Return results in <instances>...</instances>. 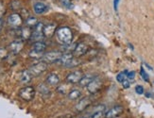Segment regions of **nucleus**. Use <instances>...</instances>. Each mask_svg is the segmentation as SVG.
Instances as JSON below:
<instances>
[{
  "mask_svg": "<svg viewBox=\"0 0 154 118\" xmlns=\"http://www.w3.org/2000/svg\"><path fill=\"white\" fill-rule=\"evenodd\" d=\"M57 118H73V114L72 113H64L58 116Z\"/></svg>",
  "mask_w": 154,
  "mask_h": 118,
  "instance_id": "34",
  "label": "nucleus"
},
{
  "mask_svg": "<svg viewBox=\"0 0 154 118\" xmlns=\"http://www.w3.org/2000/svg\"><path fill=\"white\" fill-rule=\"evenodd\" d=\"M32 75L29 72V70H24L21 72V74H20V81L22 83H25V84H28L32 80Z\"/></svg>",
  "mask_w": 154,
  "mask_h": 118,
  "instance_id": "15",
  "label": "nucleus"
},
{
  "mask_svg": "<svg viewBox=\"0 0 154 118\" xmlns=\"http://www.w3.org/2000/svg\"><path fill=\"white\" fill-rule=\"evenodd\" d=\"M80 96H82V92H80L79 90H77V89L72 90L70 93L68 94V98H69L70 100L79 99Z\"/></svg>",
  "mask_w": 154,
  "mask_h": 118,
  "instance_id": "21",
  "label": "nucleus"
},
{
  "mask_svg": "<svg viewBox=\"0 0 154 118\" xmlns=\"http://www.w3.org/2000/svg\"><path fill=\"white\" fill-rule=\"evenodd\" d=\"M92 103V100L89 96H85V97H82V99H80L78 104L76 105V110L79 113H82V111L85 110L87 108H88Z\"/></svg>",
  "mask_w": 154,
  "mask_h": 118,
  "instance_id": "11",
  "label": "nucleus"
},
{
  "mask_svg": "<svg viewBox=\"0 0 154 118\" xmlns=\"http://www.w3.org/2000/svg\"><path fill=\"white\" fill-rule=\"evenodd\" d=\"M2 28V21H1V18H0V29Z\"/></svg>",
  "mask_w": 154,
  "mask_h": 118,
  "instance_id": "35",
  "label": "nucleus"
},
{
  "mask_svg": "<svg viewBox=\"0 0 154 118\" xmlns=\"http://www.w3.org/2000/svg\"><path fill=\"white\" fill-rule=\"evenodd\" d=\"M96 77V76H94V75H84L83 76V77L80 80V81L79 82V85L82 87H87L88 86V84L94 80V78Z\"/></svg>",
  "mask_w": 154,
  "mask_h": 118,
  "instance_id": "18",
  "label": "nucleus"
},
{
  "mask_svg": "<svg viewBox=\"0 0 154 118\" xmlns=\"http://www.w3.org/2000/svg\"><path fill=\"white\" fill-rule=\"evenodd\" d=\"M88 50H89V48L87 47V44H85L84 43H79L76 45L74 51H73V55H74V57H76V58L82 57L88 52Z\"/></svg>",
  "mask_w": 154,
  "mask_h": 118,
  "instance_id": "10",
  "label": "nucleus"
},
{
  "mask_svg": "<svg viewBox=\"0 0 154 118\" xmlns=\"http://www.w3.org/2000/svg\"><path fill=\"white\" fill-rule=\"evenodd\" d=\"M56 37L60 44H62L63 45H68L72 42L73 32L68 27H62L57 29Z\"/></svg>",
  "mask_w": 154,
  "mask_h": 118,
  "instance_id": "1",
  "label": "nucleus"
},
{
  "mask_svg": "<svg viewBox=\"0 0 154 118\" xmlns=\"http://www.w3.org/2000/svg\"><path fill=\"white\" fill-rule=\"evenodd\" d=\"M61 2L63 7L67 8V9H73V7H74V5H73L71 2V0H61Z\"/></svg>",
  "mask_w": 154,
  "mask_h": 118,
  "instance_id": "28",
  "label": "nucleus"
},
{
  "mask_svg": "<svg viewBox=\"0 0 154 118\" xmlns=\"http://www.w3.org/2000/svg\"><path fill=\"white\" fill-rule=\"evenodd\" d=\"M46 69H48V63L42 61V62H38L37 63L33 64L29 68V72L33 77H37L43 74L45 71H46Z\"/></svg>",
  "mask_w": 154,
  "mask_h": 118,
  "instance_id": "5",
  "label": "nucleus"
},
{
  "mask_svg": "<svg viewBox=\"0 0 154 118\" xmlns=\"http://www.w3.org/2000/svg\"><path fill=\"white\" fill-rule=\"evenodd\" d=\"M102 85H103L102 80H100L98 77H96L88 84V86H87L86 88H87V91H88L91 95H95V94L98 93V92L100 91V89H101V87H102Z\"/></svg>",
  "mask_w": 154,
  "mask_h": 118,
  "instance_id": "6",
  "label": "nucleus"
},
{
  "mask_svg": "<svg viewBox=\"0 0 154 118\" xmlns=\"http://www.w3.org/2000/svg\"><path fill=\"white\" fill-rule=\"evenodd\" d=\"M71 91L72 90H70V88L67 84H61L57 87V92H59V93L62 94V95H66L67 93L69 94Z\"/></svg>",
  "mask_w": 154,
  "mask_h": 118,
  "instance_id": "22",
  "label": "nucleus"
},
{
  "mask_svg": "<svg viewBox=\"0 0 154 118\" xmlns=\"http://www.w3.org/2000/svg\"><path fill=\"white\" fill-rule=\"evenodd\" d=\"M5 12H6V8H5V5L3 2L0 1V17L3 16L5 14Z\"/></svg>",
  "mask_w": 154,
  "mask_h": 118,
  "instance_id": "30",
  "label": "nucleus"
},
{
  "mask_svg": "<svg viewBox=\"0 0 154 118\" xmlns=\"http://www.w3.org/2000/svg\"><path fill=\"white\" fill-rule=\"evenodd\" d=\"M63 53H62L61 51H50L48 52V53H45L43 56V61L46 63H53V62H59L60 59L62 58Z\"/></svg>",
  "mask_w": 154,
  "mask_h": 118,
  "instance_id": "4",
  "label": "nucleus"
},
{
  "mask_svg": "<svg viewBox=\"0 0 154 118\" xmlns=\"http://www.w3.org/2000/svg\"><path fill=\"white\" fill-rule=\"evenodd\" d=\"M122 85L125 89H128L131 86V82L129 81V80H124V81L122 82Z\"/></svg>",
  "mask_w": 154,
  "mask_h": 118,
  "instance_id": "33",
  "label": "nucleus"
},
{
  "mask_svg": "<svg viewBox=\"0 0 154 118\" xmlns=\"http://www.w3.org/2000/svg\"><path fill=\"white\" fill-rule=\"evenodd\" d=\"M29 57L31 59H34V60H38V59H42L43 56H44V53H42V52H38V51H35V50H30L29 52Z\"/></svg>",
  "mask_w": 154,
  "mask_h": 118,
  "instance_id": "24",
  "label": "nucleus"
},
{
  "mask_svg": "<svg viewBox=\"0 0 154 118\" xmlns=\"http://www.w3.org/2000/svg\"><path fill=\"white\" fill-rule=\"evenodd\" d=\"M9 47L13 54H18L24 48V42L23 40H15L10 44Z\"/></svg>",
  "mask_w": 154,
  "mask_h": 118,
  "instance_id": "12",
  "label": "nucleus"
},
{
  "mask_svg": "<svg viewBox=\"0 0 154 118\" xmlns=\"http://www.w3.org/2000/svg\"><path fill=\"white\" fill-rule=\"evenodd\" d=\"M19 96L24 101H31L35 96V89L31 86H26L19 91Z\"/></svg>",
  "mask_w": 154,
  "mask_h": 118,
  "instance_id": "3",
  "label": "nucleus"
},
{
  "mask_svg": "<svg viewBox=\"0 0 154 118\" xmlns=\"http://www.w3.org/2000/svg\"><path fill=\"white\" fill-rule=\"evenodd\" d=\"M59 62L64 67H75L79 64V62H77L76 60V57H74L73 53H69V52L68 53H63Z\"/></svg>",
  "mask_w": 154,
  "mask_h": 118,
  "instance_id": "2",
  "label": "nucleus"
},
{
  "mask_svg": "<svg viewBox=\"0 0 154 118\" xmlns=\"http://www.w3.org/2000/svg\"><path fill=\"white\" fill-rule=\"evenodd\" d=\"M32 49L35 50V51L42 52V53H44V52L45 51V49H46V44L42 42V41L35 42L34 44H33V47H32Z\"/></svg>",
  "mask_w": 154,
  "mask_h": 118,
  "instance_id": "19",
  "label": "nucleus"
},
{
  "mask_svg": "<svg viewBox=\"0 0 154 118\" xmlns=\"http://www.w3.org/2000/svg\"><path fill=\"white\" fill-rule=\"evenodd\" d=\"M140 75H141L142 78L146 81V82H149V75L146 74V72L144 70L143 67H141V69H140Z\"/></svg>",
  "mask_w": 154,
  "mask_h": 118,
  "instance_id": "27",
  "label": "nucleus"
},
{
  "mask_svg": "<svg viewBox=\"0 0 154 118\" xmlns=\"http://www.w3.org/2000/svg\"><path fill=\"white\" fill-rule=\"evenodd\" d=\"M56 25L55 24H48L44 27V36L46 38H51L56 33Z\"/></svg>",
  "mask_w": 154,
  "mask_h": 118,
  "instance_id": "13",
  "label": "nucleus"
},
{
  "mask_svg": "<svg viewBox=\"0 0 154 118\" xmlns=\"http://www.w3.org/2000/svg\"><path fill=\"white\" fill-rule=\"evenodd\" d=\"M45 81H46V84L50 85V86H56V85L60 83V77L55 73H50L48 76V77H46Z\"/></svg>",
  "mask_w": 154,
  "mask_h": 118,
  "instance_id": "14",
  "label": "nucleus"
},
{
  "mask_svg": "<svg viewBox=\"0 0 154 118\" xmlns=\"http://www.w3.org/2000/svg\"><path fill=\"white\" fill-rule=\"evenodd\" d=\"M135 92L138 94V95H143L144 94V88L141 85H137L135 87Z\"/></svg>",
  "mask_w": 154,
  "mask_h": 118,
  "instance_id": "31",
  "label": "nucleus"
},
{
  "mask_svg": "<svg viewBox=\"0 0 154 118\" xmlns=\"http://www.w3.org/2000/svg\"><path fill=\"white\" fill-rule=\"evenodd\" d=\"M31 35H32V30L30 28L26 27L20 29V36H21L22 40H29V39H31Z\"/></svg>",
  "mask_w": 154,
  "mask_h": 118,
  "instance_id": "16",
  "label": "nucleus"
},
{
  "mask_svg": "<svg viewBox=\"0 0 154 118\" xmlns=\"http://www.w3.org/2000/svg\"><path fill=\"white\" fill-rule=\"evenodd\" d=\"M124 111V108L121 105H116L112 107L108 111H106L105 118H116L120 114H122Z\"/></svg>",
  "mask_w": 154,
  "mask_h": 118,
  "instance_id": "9",
  "label": "nucleus"
},
{
  "mask_svg": "<svg viewBox=\"0 0 154 118\" xmlns=\"http://www.w3.org/2000/svg\"><path fill=\"white\" fill-rule=\"evenodd\" d=\"M9 56V52L5 48H0V60H5Z\"/></svg>",
  "mask_w": 154,
  "mask_h": 118,
  "instance_id": "29",
  "label": "nucleus"
},
{
  "mask_svg": "<svg viewBox=\"0 0 154 118\" xmlns=\"http://www.w3.org/2000/svg\"><path fill=\"white\" fill-rule=\"evenodd\" d=\"M105 114H106L105 110L94 111V113L91 115V118H104L105 117Z\"/></svg>",
  "mask_w": 154,
  "mask_h": 118,
  "instance_id": "25",
  "label": "nucleus"
},
{
  "mask_svg": "<svg viewBox=\"0 0 154 118\" xmlns=\"http://www.w3.org/2000/svg\"><path fill=\"white\" fill-rule=\"evenodd\" d=\"M34 11L36 12L37 14H44V12H45L46 11L48 10V6H46L45 4L42 3V2H37L34 4Z\"/></svg>",
  "mask_w": 154,
  "mask_h": 118,
  "instance_id": "17",
  "label": "nucleus"
},
{
  "mask_svg": "<svg viewBox=\"0 0 154 118\" xmlns=\"http://www.w3.org/2000/svg\"><path fill=\"white\" fill-rule=\"evenodd\" d=\"M127 74H128V71H123V72H120V73L116 76V80H117V81L118 82H120V83H122L123 81H124V80H126V76H127Z\"/></svg>",
  "mask_w": 154,
  "mask_h": 118,
  "instance_id": "26",
  "label": "nucleus"
},
{
  "mask_svg": "<svg viewBox=\"0 0 154 118\" xmlns=\"http://www.w3.org/2000/svg\"><path fill=\"white\" fill-rule=\"evenodd\" d=\"M23 23L22 16L18 14H12L8 17V24L11 28L18 29Z\"/></svg>",
  "mask_w": 154,
  "mask_h": 118,
  "instance_id": "8",
  "label": "nucleus"
},
{
  "mask_svg": "<svg viewBox=\"0 0 154 118\" xmlns=\"http://www.w3.org/2000/svg\"><path fill=\"white\" fill-rule=\"evenodd\" d=\"M83 76H84V74L82 73V71H80V70L73 71L66 76V82H68L69 84L79 83L80 81V80L83 77Z\"/></svg>",
  "mask_w": 154,
  "mask_h": 118,
  "instance_id": "7",
  "label": "nucleus"
},
{
  "mask_svg": "<svg viewBox=\"0 0 154 118\" xmlns=\"http://www.w3.org/2000/svg\"><path fill=\"white\" fill-rule=\"evenodd\" d=\"M38 91H39V93L41 94L42 95H44V96H48L51 94L49 88L46 86L45 84H44V83L38 85Z\"/></svg>",
  "mask_w": 154,
  "mask_h": 118,
  "instance_id": "20",
  "label": "nucleus"
},
{
  "mask_svg": "<svg viewBox=\"0 0 154 118\" xmlns=\"http://www.w3.org/2000/svg\"><path fill=\"white\" fill-rule=\"evenodd\" d=\"M38 20H37V18L35 17H29L28 19L26 20V27H29V28H35L37 24H38Z\"/></svg>",
  "mask_w": 154,
  "mask_h": 118,
  "instance_id": "23",
  "label": "nucleus"
},
{
  "mask_svg": "<svg viewBox=\"0 0 154 118\" xmlns=\"http://www.w3.org/2000/svg\"><path fill=\"white\" fill-rule=\"evenodd\" d=\"M127 77H128L129 80H133V78L135 77V72L134 71L128 72V74H127Z\"/></svg>",
  "mask_w": 154,
  "mask_h": 118,
  "instance_id": "32",
  "label": "nucleus"
}]
</instances>
